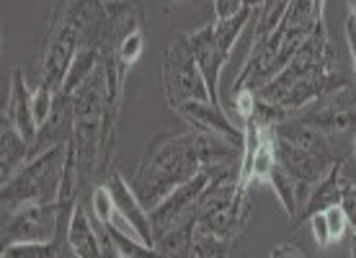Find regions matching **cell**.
<instances>
[{
  "label": "cell",
  "mask_w": 356,
  "mask_h": 258,
  "mask_svg": "<svg viewBox=\"0 0 356 258\" xmlns=\"http://www.w3.org/2000/svg\"><path fill=\"white\" fill-rule=\"evenodd\" d=\"M241 155V147H235L220 134L199 132V129L158 134L147 145L143 161L129 178V186L150 212L178 186L191 181L204 166H230Z\"/></svg>",
  "instance_id": "1"
},
{
  "label": "cell",
  "mask_w": 356,
  "mask_h": 258,
  "mask_svg": "<svg viewBox=\"0 0 356 258\" xmlns=\"http://www.w3.org/2000/svg\"><path fill=\"white\" fill-rule=\"evenodd\" d=\"M336 63L339 57L328 42V31L323 26L289 57V63L271 81L256 88V98L284 108L289 116H297L318 98L351 83L348 75L336 70Z\"/></svg>",
  "instance_id": "2"
},
{
  "label": "cell",
  "mask_w": 356,
  "mask_h": 258,
  "mask_svg": "<svg viewBox=\"0 0 356 258\" xmlns=\"http://www.w3.org/2000/svg\"><path fill=\"white\" fill-rule=\"evenodd\" d=\"M104 24V0H57L36 54L39 86L60 90L81 47H96Z\"/></svg>",
  "instance_id": "3"
},
{
  "label": "cell",
  "mask_w": 356,
  "mask_h": 258,
  "mask_svg": "<svg viewBox=\"0 0 356 258\" xmlns=\"http://www.w3.org/2000/svg\"><path fill=\"white\" fill-rule=\"evenodd\" d=\"M323 8L325 0H292L286 13L282 16L274 34L264 39L261 45L250 47L248 60L243 63L232 90L261 88L266 81H271L282 70L289 57L310 39L318 29H323Z\"/></svg>",
  "instance_id": "4"
},
{
  "label": "cell",
  "mask_w": 356,
  "mask_h": 258,
  "mask_svg": "<svg viewBox=\"0 0 356 258\" xmlns=\"http://www.w3.org/2000/svg\"><path fill=\"white\" fill-rule=\"evenodd\" d=\"M274 134L279 163L292 176L297 186V202L302 209L315 184L328 176V170L339 161H343V155L339 152L333 134L297 124L294 119L276 127Z\"/></svg>",
  "instance_id": "5"
},
{
  "label": "cell",
  "mask_w": 356,
  "mask_h": 258,
  "mask_svg": "<svg viewBox=\"0 0 356 258\" xmlns=\"http://www.w3.org/2000/svg\"><path fill=\"white\" fill-rule=\"evenodd\" d=\"M65 161H67V143H57L31 155L26 166H21L8 181L0 184L3 212H16L21 207L42 204V202H57Z\"/></svg>",
  "instance_id": "6"
},
{
  "label": "cell",
  "mask_w": 356,
  "mask_h": 258,
  "mask_svg": "<svg viewBox=\"0 0 356 258\" xmlns=\"http://www.w3.org/2000/svg\"><path fill=\"white\" fill-rule=\"evenodd\" d=\"M250 16H253V8H243L230 21H212V24L202 26L199 31L186 34L191 52H194L196 63H199V67H202V72H204L207 78V86H209V93H212V104H217V106H220L217 86H220L222 67L230 60L238 36L250 24Z\"/></svg>",
  "instance_id": "7"
},
{
  "label": "cell",
  "mask_w": 356,
  "mask_h": 258,
  "mask_svg": "<svg viewBox=\"0 0 356 258\" xmlns=\"http://www.w3.org/2000/svg\"><path fill=\"white\" fill-rule=\"evenodd\" d=\"M163 88L173 108L186 101H212L209 86L199 63H196L188 36L178 31L163 57Z\"/></svg>",
  "instance_id": "8"
},
{
  "label": "cell",
  "mask_w": 356,
  "mask_h": 258,
  "mask_svg": "<svg viewBox=\"0 0 356 258\" xmlns=\"http://www.w3.org/2000/svg\"><path fill=\"white\" fill-rule=\"evenodd\" d=\"M60 209L57 202L21 207L3 212V248L13 243H47L60 238Z\"/></svg>",
  "instance_id": "9"
},
{
  "label": "cell",
  "mask_w": 356,
  "mask_h": 258,
  "mask_svg": "<svg viewBox=\"0 0 356 258\" xmlns=\"http://www.w3.org/2000/svg\"><path fill=\"white\" fill-rule=\"evenodd\" d=\"M297 124L318 129L325 134H346L356 132V81L343 88L333 90L328 96L318 98L315 104L292 116Z\"/></svg>",
  "instance_id": "10"
},
{
  "label": "cell",
  "mask_w": 356,
  "mask_h": 258,
  "mask_svg": "<svg viewBox=\"0 0 356 258\" xmlns=\"http://www.w3.org/2000/svg\"><path fill=\"white\" fill-rule=\"evenodd\" d=\"M176 111L186 119V124L191 127V129L220 134V137L230 140L235 147H241L243 150L245 134H243V129H238V127L227 119L222 106H217V104H212V101H186V104H178Z\"/></svg>",
  "instance_id": "11"
},
{
  "label": "cell",
  "mask_w": 356,
  "mask_h": 258,
  "mask_svg": "<svg viewBox=\"0 0 356 258\" xmlns=\"http://www.w3.org/2000/svg\"><path fill=\"white\" fill-rule=\"evenodd\" d=\"M106 186H108V191H111V196H114L116 209L137 227V232H140V238H143L145 245L155 248V232H152L150 212H147V209L143 207V202L137 199V194H134L132 186H129V181H127L119 170H111L106 178Z\"/></svg>",
  "instance_id": "12"
},
{
  "label": "cell",
  "mask_w": 356,
  "mask_h": 258,
  "mask_svg": "<svg viewBox=\"0 0 356 258\" xmlns=\"http://www.w3.org/2000/svg\"><path fill=\"white\" fill-rule=\"evenodd\" d=\"M3 119L13 124L21 132V137L26 143L34 145L36 137H39V127L34 122V108H31V93L26 88V75L21 67L13 70L10 75V96L8 104H6V111H3Z\"/></svg>",
  "instance_id": "13"
},
{
  "label": "cell",
  "mask_w": 356,
  "mask_h": 258,
  "mask_svg": "<svg viewBox=\"0 0 356 258\" xmlns=\"http://www.w3.org/2000/svg\"><path fill=\"white\" fill-rule=\"evenodd\" d=\"M343 166H346V161H339L333 168L328 170V176L315 184V188L310 191V196H307L305 207L300 209V214L292 220L294 227H300L302 223H307L312 214L325 212V209H330V207L341 204V196H343V184H346Z\"/></svg>",
  "instance_id": "14"
},
{
  "label": "cell",
  "mask_w": 356,
  "mask_h": 258,
  "mask_svg": "<svg viewBox=\"0 0 356 258\" xmlns=\"http://www.w3.org/2000/svg\"><path fill=\"white\" fill-rule=\"evenodd\" d=\"M65 243L70 245L75 258H104V250H101V232H98V227L88 217V212L81 207V202L75 204V212H72Z\"/></svg>",
  "instance_id": "15"
},
{
  "label": "cell",
  "mask_w": 356,
  "mask_h": 258,
  "mask_svg": "<svg viewBox=\"0 0 356 258\" xmlns=\"http://www.w3.org/2000/svg\"><path fill=\"white\" fill-rule=\"evenodd\" d=\"M0 170H3V181H8L13 173H16L21 166H26L29 158H31V143H26L16 127L8 124L3 119V127H0ZM0 181V184H3Z\"/></svg>",
  "instance_id": "16"
},
{
  "label": "cell",
  "mask_w": 356,
  "mask_h": 258,
  "mask_svg": "<svg viewBox=\"0 0 356 258\" xmlns=\"http://www.w3.org/2000/svg\"><path fill=\"white\" fill-rule=\"evenodd\" d=\"M268 186L274 188L276 199L282 202L284 212L294 220V214L300 212V202H297V186H294L292 176L286 173L282 163H276L274 173H271V178H268Z\"/></svg>",
  "instance_id": "17"
},
{
  "label": "cell",
  "mask_w": 356,
  "mask_h": 258,
  "mask_svg": "<svg viewBox=\"0 0 356 258\" xmlns=\"http://www.w3.org/2000/svg\"><path fill=\"white\" fill-rule=\"evenodd\" d=\"M289 3H292V0H266V3L261 6V16H259V21H256L253 45L250 47L261 45L264 39H268V36L274 34V29L279 26V21H282V16L286 13Z\"/></svg>",
  "instance_id": "18"
},
{
  "label": "cell",
  "mask_w": 356,
  "mask_h": 258,
  "mask_svg": "<svg viewBox=\"0 0 356 258\" xmlns=\"http://www.w3.org/2000/svg\"><path fill=\"white\" fill-rule=\"evenodd\" d=\"M63 241H47V243H13L3 248V258H60Z\"/></svg>",
  "instance_id": "19"
},
{
  "label": "cell",
  "mask_w": 356,
  "mask_h": 258,
  "mask_svg": "<svg viewBox=\"0 0 356 258\" xmlns=\"http://www.w3.org/2000/svg\"><path fill=\"white\" fill-rule=\"evenodd\" d=\"M230 245V238H217V235L196 230L194 243H191V253H194V258H227Z\"/></svg>",
  "instance_id": "20"
},
{
  "label": "cell",
  "mask_w": 356,
  "mask_h": 258,
  "mask_svg": "<svg viewBox=\"0 0 356 258\" xmlns=\"http://www.w3.org/2000/svg\"><path fill=\"white\" fill-rule=\"evenodd\" d=\"M54 106H57V90L49 86H36V90L31 93V108H34V122L39 127V132L49 124Z\"/></svg>",
  "instance_id": "21"
},
{
  "label": "cell",
  "mask_w": 356,
  "mask_h": 258,
  "mask_svg": "<svg viewBox=\"0 0 356 258\" xmlns=\"http://www.w3.org/2000/svg\"><path fill=\"white\" fill-rule=\"evenodd\" d=\"M143 49H145V34H143V29H140V31H132L129 36L122 39V45L116 49V60H119V65H122L124 70H129V67L143 57Z\"/></svg>",
  "instance_id": "22"
},
{
  "label": "cell",
  "mask_w": 356,
  "mask_h": 258,
  "mask_svg": "<svg viewBox=\"0 0 356 258\" xmlns=\"http://www.w3.org/2000/svg\"><path fill=\"white\" fill-rule=\"evenodd\" d=\"M116 204H114V196L108 191L106 184H98L93 188V196H90V212H93V220L98 225H108L111 214H114Z\"/></svg>",
  "instance_id": "23"
},
{
  "label": "cell",
  "mask_w": 356,
  "mask_h": 258,
  "mask_svg": "<svg viewBox=\"0 0 356 258\" xmlns=\"http://www.w3.org/2000/svg\"><path fill=\"white\" fill-rule=\"evenodd\" d=\"M323 214H325V223H328V232H330V238H333V243L341 241L348 227V220H346V214H343V209H341V207H330V209H325Z\"/></svg>",
  "instance_id": "24"
},
{
  "label": "cell",
  "mask_w": 356,
  "mask_h": 258,
  "mask_svg": "<svg viewBox=\"0 0 356 258\" xmlns=\"http://www.w3.org/2000/svg\"><path fill=\"white\" fill-rule=\"evenodd\" d=\"M341 209H343V214H346L348 220V227L356 232V184L354 181H348L343 184V196H341Z\"/></svg>",
  "instance_id": "25"
},
{
  "label": "cell",
  "mask_w": 356,
  "mask_h": 258,
  "mask_svg": "<svg viewBox=\"0 0 356 258\" xmlns=\"http://www.w3.org/2000/svg\"><path fill=\"white\" fill-rule=\"evenodd\" d=\"M307 223H310L312 241H315V245H318V248H328L330 243H333V238H330V232H328V223H325V214H323V212L312 214Z\"/></svg>",
  "instance_id": "26"
},
{
  "label": "cell",
  "mask_w": 356,
  "mask_h": 258,
  "mask_svg": "<svg viewBox=\"0 0 356 258\" xmlns=\"http://www.w3.org/2000/svg\"><path fill=\"white\" fill-rule=\"evenodd\" d=\"M214 21H230L241 13L243 8H248L245 6V0H214Z\"/></svg>",
  "instance_id": "27"
},
{
  "label": "cell",
  "mask_w": 356,
  "mask_h": 258,
  "mask_svg": "<svg viewBox=\"0 0 356 258\" xmlns=\"http://www.w3.org/2000/svg\"><path fill=\"white\" fill-rule=\"evenodd\" d=\"M346 42H348V49H351V57H354V81H356V16L348 10V18H346Z\"/></svg>",
  "instance_id": "28"
},
{
  "label": "cell",
  "mask_w": 356,
  "mask_h": 258,
  "mask_svg": "<svg viewBox=\"0 0 356 258\" xmlns=\"http://www.w3.org/2000/svg\"><path fill=\"white\" fill-rule=\"evenodd\" d=\"M264 3H266V0H245L248 8H256V6H264Z\"/></svg>",
  "instance_id": "29"
},
{
  "label": "cell",
  "mask_w": 356,
  "mask_h": 258,
  "mask_svg": "<svg viewBox=\"0 0 356 258\" xmlns=\"http://www.w3.org/2000/svg\"><path fill=\"white\" fill-rule=\"evenodd\" d=\"M354 152H356V137H354Z\"/></svg>",
  "instance_id": "30"
}]
</instances>
